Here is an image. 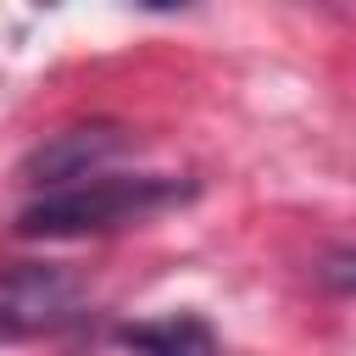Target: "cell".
<instances>
[{"instance_id": "cell-2", "label": "cell", "mask_w": 356, "mask_h": 356, "mask_svg": "<svg viewBox=\"0 0 356 356\" xmlns=\"http://www.w3.org/2000/svg\"><path fill=\"white\" fill-rule=\"evenodd\" d=\"M83 317V284L61 261H17L0 273V339H33Z\"/></svg>"}, {"instance_id": "cell-1", "label": "cell", "mask_w": 356, "mask_h": 356, "mask_svg": "<svg viewBox=\"0 0 356 356\" xmlns=\"http://www.w3.org/2000/svg\"><path fill=\"white\" fill-rule=\"evenodd\" d=\"M195 195L189 178L172 172H100L67 189H44L17 211L22 239H83V234H117L134 228L167 206H184Z\"/></svg>"}, {"instance_id": "cell-3", "label": "cell", "mask_w": 356, "mask_h": 356, "mask_svg": "<svg viewBox=\"0 0 356 356\" xmlns=\"http://www.w3.org/2000/svg\"><path fill=\"white\" fill-rule=\"evenodd\" d=\"M122 150H128V128L122 122H72V128L44 134L22 156V184H33L44 195V189H67V184L100 178Z\"/></svg>"}, {"instance_id": "cell-5", "label": "cell", "mask_w": 356, "mask_h": 356, "mask_svg": "<svg viewBox=\"0 0 356 356\" xmlns=\"http://www.w3.org/2000/svg\"><path fill=\"white\" fill-rule=\"evenodd\" d=\"M317 278L334 289V295H356V245H334L317 256Z\"/></svg>"}, {"instance_id": "cell-4", "label": "cell", "mask_w": 356, "mask_h": 356, "mask_svg": "<svg viewBox=\"0 0 356 356\" xmlns=\"http://www.w3.org/2000/svg\"><path fill=\"white\" fill-rule=\"evenodd\" d=\"M134 356H217V328L200 312H167V317H139L117 323L111 334Z\"/></svg>"}]
</instances>
